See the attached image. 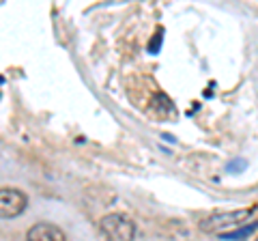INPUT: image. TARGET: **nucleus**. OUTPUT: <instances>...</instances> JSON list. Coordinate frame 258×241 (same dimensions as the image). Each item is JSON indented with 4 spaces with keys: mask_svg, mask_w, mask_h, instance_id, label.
Listing matches in <instances>:
<instances>
[{
    "mask_svg": "<svg viewBox=\"0 0 258 241\" xmlns=\"http://www.w3.org/2000/svg\"><path fill=\"white\" fill-rule=\"evenodd\" d=\"M245 166H247L245 159H235V162H230L226 168H228L230 172H241V170H245Z\"/></svg>",
    "mask_w": 258,
    "mask_h": 241,
    "instance_id": "423d86ee",
    "label": "nucleus"
},
{
    "mask_svg": "<svg viewBox=\"0 0 258 241\" xmlns=\"http://www.w3.org/2000/svg\"><path fill=\"white\" fill-rule=\"evenodd\" d=\"M99 230L106 241H134L136 224L125 213H108L99 220Z\"/></svg>",
    "mask_w": 258,
    "mask_h": 241,
    "instance_id": "f257e3e1",
    "label": "nucleus"
},
{
    "mask_svg": "<svg viewBox=\"0 0 258 241\" xmlns=\"http://www.w3.org/2000/svg\"><path fill=\"white\" fill-rule=\"evenodd\" d=\"M26 241H67V237H64V232L58 226L41 222V224H35L28 230Z\"/></svg>",
    "mask_w": 258,
    "mask_h": 241,
    "instance_id": "20e7f679",
    "label": "nucleus"
},
{
    "mask_svg": "<svg viewBox=\"0 0 258 241\" xmlns=\"http://www.w3.org/2000/svg\"><path fill=\"white\" fill-rule=\"evenodd\" d=\"M258 228V222H252V224H245V226H241V228H235V230H226V232H222V235H217L220 239H243V237H247V235H252V232Z\"/></svg>",
    "mask_w": 258,
    "mask_h": 241,
    "instance_id": "39448f33",
    "label": "nucleus"
},
{
    "mask_svg": "<svg viewBox=\"0 0 258 241\" xmlns=\"http://www.w3.org/2000/svg\"><path fill=\"white\" fill-rule=\"evenodd\" d=\"M28 207V198L22 190L18 188H3L0 190V218L11 220L24 213V209Z\"/></svg>",
    "mask_w": 258,
    "mask_h": 241,
    "instance_id": "7ed1b4c3",
    "label": "nucleus"
},
{
    "mask_svg": "<svg viewBox=\"0 0 258 241\" xmlns=\"http://www.w3.org/2000/svg\"><path fill=\"white\" fill-rule=\"evenodd\" d=\"M161 35H164V30H161V28H157L155 39H153V41H151V45H149V52H151V54H157V50H159V41H161Z\"/></svg>",
    "mask_w": 258,
    "mask_h": 241,
    "instance_id": "0eeeda50",
    "label": "nucleus"
},
{
    "mask_svg": "<svg viewBox=\"0 0 258 241\" xmlns=\"http://www.w3.org/2000/svg\"><path fill=\"white\" fill-rule=\"evenodd\" d=\"M256 241H258V239H256Z\"/></svg>",
    "mask_w": 258,
    "mask_h": 241,
    "instance_id": "6e6552de",
    "label": "nucleus"
},
{
    "mask_svg": "<svg viewBox=\"0 0 258 241\" xmlns=\"http://www.w3.org/2000/svg\"><path fill=\"white\" fill-rule=\"evenodd\" d=\"M256 209H237V211H220V213H213L205 218L200 222V230L205 232H215V235H222L228 228L235 230L239 224H243L245 220H249V215H252Z\"/></svg>",
    "mask_w": 258,
    "mask_h": 241,
    "instance_id": "f03ea898",
    "label": "nucleus"
}]
</instances>
